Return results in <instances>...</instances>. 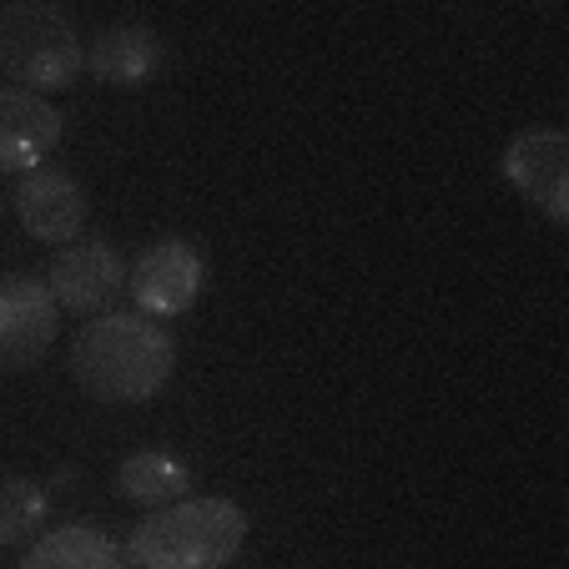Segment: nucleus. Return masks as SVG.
Instances as JSON below:
<instances>
[{
    "mask_svg": "<svg viewBox=\"0 0 569 569\" xmlns=\"http://www.w3.org/2000/svg\"><path fill=\"white\" fill-rule=\"evenodd\" d=\"M11 207H16V222L26 227V237H36L46 248L76 242V237L87 232V217H91L87 187L76 182L71 172H61V167H46V161L21 172Z\"/></svg>",
    "mask_w": 569,
    "mask_h": 569,
    "instance_id": "8",
    "label": "nucleus"
},
{
    "mask_svg": "<svg viewBox=\"0 0 569 569\" xmlns=\"http://www.w3.org/2000/svg\"><path fill=\"white\" fill-rule=\"evenodd\" d=\"M127 565V545L107 535L91 519H71L61 529H41L31 545L21 549V569H121Z\"/></svg>",
    "mask_w": 569,
    "mask_h": 569,
    "instance_id": "11",
    "label": "nucleus"
},
{
    "mask_svg": "<svg viewBox=\"0 0 569 569\" xmlns=\"http://www.w3.org/2000/svg\"><path fill=\"white\" fill-rule=\"evenodd\" d=\"M51 519V495L41 479L11 473L0 479V549H26Z\"/></svg>",
    "mask_w": 569,
    "mask_h": 569,
    "instance_id": "13",
    "label": "nucleus"
},
{
    "mask_svg": "<svg viewBox=\"0 0 569 569\" xmlns=\"http://www.w3.org/2000/svg\"><path fill=\"white\" fill-rule=\"evenodd\" d=\"M177 343L147 312H97L71 343V378L97 403H147L172 383Z\"/></svg>",
    "mask_w": 569,
    "mask_h": 569,
    "instance_id": "1",
    "label": "nucleus"
},
{
    "mask_svg": "<svg viewBox=\"0 0 569 569\" xmlns=\"http://www.w3.org/2000/svg\"><path fill=\"white\" fill-rule=\"evenodd\" d=\"M61 111L31 87H0V172L41 167L61 147Z\"/></svg>",
    "mask_w": 569,
    "mask_h": 569,
    "instance_id": "10",
    "label": "nucleus"
},
{
    "mask_svg": "<svg viewBox=\"0 0 569 569\" xmlns=\"http://www.w3.org/2000/svg\"><path fill=\"white\" fill-rule=\"evenodd\" d=\"M0 71L41 97L71 91L87 71V41L56 0H6L0 6Z\"/></svg>",
    "mask_w": 569,
    "mask_h": 569,
    "instance_id": "3",
    "label": "nucleus"
},
{
    "mask_svg": "<svg viewBox=\"0 0 569 569\" xmlns=\"http://www.w3.org/2000/svg\"><path fill=\"white\" fill-rule=\"evenodd\" d=\"M499 172L555 227H569V137L559 127L519 131L505 147V157H499Z\"/></svg>",
    "mask_w": 569,
    "mask_h": 569,
    "instance_id": "7",
    "label": "nucleus"
},
{
    "mask_svg": "<svg viewBox=\"0 0 569 569\" xmlns=\"http://www.w3.org/2000/svg\"><path fill=\"white\" fill-rule=\"evenodd\" d=\"M161 66H167V41L151 26L117 21V26H101L87 41V71L111 91L151 87L161 76Z\"/></svg>",
    "mask_w": 569,
    "mask_h": 569,
    "instance_id": "9",
    "label": "nucleus"
},
{
    "mask_svg": "<svg viewBox=\"0 0 569 569\" xmlns=\"http://www.w3.org/2000/svg\"><path fill=\"white\" fill-rule=\"evenodd\" d=\"M248 545V509L222 495L172 499L131 525L127 565L131 569H227Z\"/></svg>",
    "mask_w": 569,
    "mask_h": 569,
    "instance_id": "2",
    "label": "nucleus"
},
{
    "mask_svg": "<svg viewBox=\"0 0 569 569\" xmlns=\"http://www.w3.org/2000/svg\"><path fill=\"white\" fill-rule=\"evenodd\" d=\"M46 282H51L61 312H76V318H97L111 302L127 292V258L117 252V242L107 237H76L46 268Z\"/></svg>",
    "mask_w": 569,
    "mask_h": 569,
    "instance_id": "6",
    "label": "nucleus"
},
{
    "mask_svg": "<svg viewBox=\"0 0 569 569\" xmlns=\"http://www.w3.org/2000/svg\"><path fill=\"white\" fill-rule=\"evenodd\" d=\"M192 489V463L177 459L172 449H141L127 453V463L117 469V495L137 509L172 505Z\"/></svg>",
    "mask_w": 569,
    "mask_h": 569,
    "instance_id": "12",
    "label": "nucleus"
},
{
    "mask_svg": "<svg viewBox=\"0 0 569 569\" xmlns=\"http://www.w3.org/2000/svg\"><path fill=\"white\" fill-rule=\"evenodd\" d=\"M202 288H207V262L187 237H157V242L141 248L137 262L127 268L131 308L157 318V322L192 312L197 298H202Z\"/></svg>",
    "mask_w": 569,
    "mask_h": 569,
    "instance_id": "4",
    "label": "nucleus"
},
{
    "mask_svg": "<svg viewBox=\"0 0 569 569\" xmlns=\"http://www.w3.org/2000/svg\"><path fill=\"white\" fill-rule=\"evenodd\" d=\"M61 302L51 282L16 272L0 278V373H31L56 343Z\"/></svg>",
    "mask_w": 569,
    "mask_h": 569,
    "instance_id": "5",
    "label": "nucleus"
}]
</instances>
